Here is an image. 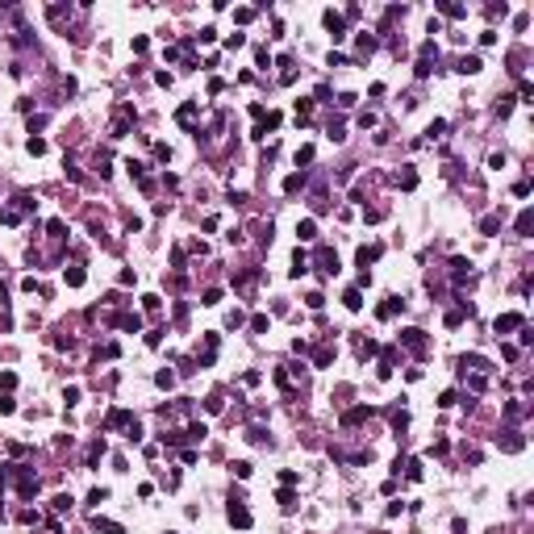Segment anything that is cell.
Listing matches in <instances>:
<instances>
[{"mask_svg": "<svg viewBox=\"0 0 534 534\" xmlns=\"http://www.w3.org/2000/svg\"><path fill=\"white\" fill-rule=\"evenodd\" d=\"M101 501H109V488H92L88 492V505H101Z\"/></svg>", "mask_w": 534, "mask_h": 534, "instance_id": "cell-6", "label": "cell"}, {"mask_svg": "<svg viewBox=\"0 0 534 534\" xmlns=\"http://www.w3.org/2000/svg\"><path fill=\"white\" fill-rule=\"evenodd\" d=\"M347 309H363V296H359V288H351V292H347Z\"/></svg>", "mask_w": 534, "mask_h": 534, "instance_id": "cell-8", "label": "cell"}, {"mask_svg": "<svg viewBox=\"0 0 534 534\" xmlns=\"http://www.w3.org/2000/svg\"><path fill=\"white\" fill-rule=\"evenodd\" d=\"M530 222H534V217H530V209H526V213H522V217H518V234H522V238H526V234H530Z\"/></svg>", "mask_w": 534, "mask_h": 534, "instance_id": "cell-7", "label": "cell"}, {"mask_svg": "<svg viewBox=\"0 0 534 534\" xmlns=\"http://www.w3.org/2000/svg\"><path fill=\"white\" fill-rule=\"evenodd\" d=\"M522 326V313H505V318H497V334H505V330H518Z\"/></svg>", "mask_w": 534, "mask_h": 534, "instance_id": "cell-2", "label": "cell"}, {"mask_svg": "<svg viewBox=\"0 0 534 534\" xmlns=\"http://www.w3.org/2000/svg\"><path fill=\"white\" fill-rule=\"evenodd\" d=\"M230 522H234V526H242V530L250 526V513H246V509L238 505V501H230Z\"/></svg>", "mask_w": 534, "mask_h": 534, "instance_id": "cell-1", "label": "cell"}, {"mask_svg": "<svg viewBox=\"0 0 534 534\" xmlns=\"http://www.w3.org/2000/svg\"><path fill=\"white\" fill-rule=\"evenodd\" d=\"M296 234L309 242V238H318V226H313V222H301V226H296Z\"/></svg>", "mask_w": 534, "mask_h": 534, "instance_id": "cell-5", "label": "cell"}, {"mask_svg": "<svg viewBox=\"0 0 534 534\" xmlns=\"http://www.w3.org/2000/svg\"><path fill=\"white\" fill-rule=\"evenodd\" d=\"M67 284H71V288H80V284H84V271H80V267H71V271H67Z\"/></svg>", "mask_w": 534, "mask_h": 534, "instance_id": "cell-9", "label": "cell"}, {"mask_svg": "<svg viewBox=\"0 0 534 534\" xmlns=\"http://www.w3.org/2000/svg\"><path fill=\"white\" fill-rule=\"evenodd\" d=\"M397 309H401V301H397V296H388V301H384L380 309H375V313H380V318H392V313H397Z\"/></svg>", "mask_w": 534, "mask_h": 534, "instance_id": "cell-4", "label": "cell"}, {"mask_svg": "<svg viewBox=\"0 0 534 534\" xmlns=\"http://www.w3.org/2000/svg\"><path fill=\"white\" fill-rule=\"evenodd\" d=\"M459 71H463V75H476V71H480V54H467V58L459 63Z\"/></svg>", "mask_w": 534, "mask_h": 534, "instance_id": "cell-3", "label": "cell"}, {"mask_svg": "<svg viewBox=\"0 0 534 534\" xmlns=\"http://www.w3.org/2000/svg\"><path fill=\"white\" fill-rule=\"evenodd\" d=\"M0 305H5V288H0Z\"/></svg>", "mask_w": 534, "mask_h": 534, "instance_id": "cell-10", "label": "cell"}]
</instances>
